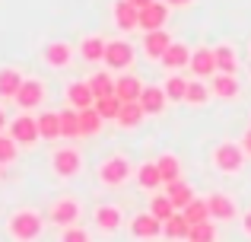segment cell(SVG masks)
Instances as JSON below:
<instances>
[{
  "label": "cell",
  "instance_id": "26",
  "mask_svg": "<svg viewBox=\"0 0 251 242\" xmlns=\"http://www.w3.org/2000/svg\"><path fill=\"white\" fill-rule=\"evenodd\" d=\"M23 80H25V77L19 74L16 67H3V70H0V99H16Z\"/></svg>",
  "mask_w": 251,
  "mask_h": 242
},
{
  "label": "cell",
  "instance_id": "9",
  "mask_svg": "<svg viewBox=\"0 0 251 242\" xmlns=\"http://www.w3.org/2000/svg\"><path fill=\"white\" fill-rule=\"evenodd\" d=\"M166 19H169V3L166 0H153L140 10V29L143 32H156V29H166Z\"/></svg>",
  "mask_w": 251,
  "mask_h": 242
},
{
  "label": "cell",
  "instance_id": "4",
  "mask_svg": "<svg viewBox=\"0 0 251 242\" xmlns=\"http://www.w3.org/2000/svg\"><path fill=\"white\" fill-rule=\"evenodd\" d=\"M51 169H54L57 179H74V175H80L83 169V156L76 147H61L51 153Z\"/></svg>",
  "mask_w": 251,
  "mask_h": 242
},
{
  "label": "cell",
  "instance_id": "10",
  "mask_svg": "<svg viewBox=\"0 0 251 242\" xmlns=\"http://www.w3.org/2000/svg\"><path fill=\"white\" fill-rule=\"evenodd\" d=\"M130 236L134 239H156V236H162V220H156L150 211L134 214V217H130Z\"/></svg>",
  "mask_w": 251,
  "mask_h": 242
},
{
  "label": "cell",
  "instance_id": "25",
  "mask_svg": "<svg viewBox=\"0 0 251 242\" xmlns=\"http://www.w3.org/2000/svg\"><path fill=\"white\" fill-rule=\"evenodd\" d=\"M166 194H169V201H172V207L175 211H184V207L194 201V188L188 185V182H172V185H166Z\"/></svg>",
  "mask_w": 251,
  "mask_h": 242
},
{
  "label": "cell",
  "instance_id": "24",
  "mask_svg": "<svg viewBox=\"0 0 251 242\" xmlns=\"http://www.w3.org/2000/svg\"><path fill=\"white\" fill-rule=\"evenodd\" d=\"M143 118H147V112H143L140 102H121V112H118L115 124H118V128H124V131H130V128H137Z\"/></svg>",
  "mask_w": 251,
  "mask_h": 242
},
{
  "label": "cell",
  "instance_id": "31",
  "mask_svg": "<svg viewBox=\"0 0 251 242\" xmlns=\"http://www.w3.org/2000/svg\"><path fill=\"white\" fill-rule=\"evenodd\" d=\"M156 166H159V175L166 185H172V182L181 179V160H178L175 153H162L159 160H156Z\"/></svg>",
  "mask_w": 251,
  "mask_h": 242
},
{
  "label": "cell",
  "instance_id": "17",
  "mask_svg": "<svg viewBox=\"0 0 251 242\" xmlns=\"http://www.w3.org/2000/svg\"><path fill=\"white\" fill-rule=\"evenodd\" d=\"M188 70L194 77H201V80H210V77L216 74V57H213V48H194L191 51V64Z\"/></svg>",
  "mask_w": 251,
  "mask_h": 242
},
{
  "label": "cell",
  "instance_id": "2",
  "mask_svg": "<svg viewBox=\"0 0 251 242\" xmlns=\"http://www.w3.org/2000/svg\"><path fill=\"white\" fill-rule=\"evenodd\" d=\"M210 162H213V169H216V172H223V175H239L242 169H245V150H242L239 143L223 140V143H216V147H213Z\"/></svg>",
  "mask_w": 251,
  "mask_h": 242
},
{
  "label": "cell",
  "instance_id": "44",
  "mask_svg": "<svg viewBox=\"0 0 251 242\" xmlns=\"http://www.w3.org/2000/svg\"><path fill=\"white\" fill-rule=\"evenodd\" d=\"M166 3H169V6H191L194 0H166Z\"/></svg>",
  "mask_w": 251,
  "mask_h": 242
},
{
  "label": "cell",
  "instance_id": "39",
  "mask_svg": "<svg viewBox=\"0 0 251 242\" xmlns=\"http://www.w3.org/2000/svg\"><path fill=\"white\" fill-rule=\"evenodd\" d=\"M150 214H153L156 220H162V223H166V220L172 217V214H175V207H172L169 194H156V198L150 201Z\"/></svg>",
  "mask_w": 251,
  "mask_h": 242
},
{
  "label": "cell",
  "instance_id": "32",
  "mask_svg": "<svg viewBox=\"0 0 251 242\" xmlns=\"http://www.w3.org/2000/svg\"><path fill=\"white\" fill-rule=\"evenodd\" d=\"M86 83H89V89H92V96H96V99H102V96H115V77H111L108 70L92 74Z\"/></svg>",
  "mask_w": 251,
  "mask_h": 242
},
{
  "label": "cell",
  "instance_id": "22",
  "mask_svg": "<svg viewBox=\"0 0 251 242\" xmlns=\"http://www.w3.org/2000/svg\"><path fill=\"white\" fill-rule=\"evenodd\" d=\"M172 45V35L166 29H156V32H143V51H147V57H156L159 61L162 51H166Z\"/></svg>",
  "mask_w": 251,
  "mask_h": 242
},
{
  "label": "cell",
  "instance_id": "1",
  "mask_svg": "<svg viewBox=\"0 0 251 242\" xmlns=\"http://www.w3.org/2000/svg\"><path fill=\"white\" fill-rule=\"evenodd\" d=\"M45 230V217L32 207H23V211H13L10 220H6V233H10L13 242H35Z\"/></svg>",
  "mask_w": 251,
  "mask_h": 242
},
{
  "label": "cell",
  "instance_id": "20",
  "mask_svg": "<svg viewBox=\"0 0 251 242\" xmlns=\"http://www.w3.org/2000/svg\"><path fill=\"white\" fill-rule=\"evenodd\" d=\"M213 57H216V74H239V54H235V48L229 42L216 45L213 48Z\"/></svg>",
  "mask_w": 251,
  "mask_h": 242
},
{
  "label": "cell",
  "instance_id": "14",
  "mask_svg": "<svg viewBox=\"0 0 251 242\" xmlns=\"http://www.w3.org/2000/svg\"><path fill=\"white\" fill-rule=\"evenodd\" d=\"M111 16H115V26H118L121 32L140 29V10H137L130 0H118V3L111 6Z\"/></svg>",
  "mask_w": 251,
  "mask_h": 242
},
{
  "label": "cell",
  "instance_id": "41",
  "mask_svg": "<svg viewBox=\"0 0 251 242\" xmlns=\"http://www.w3.org/2000/svg\"><path fill=\"white\" fill-rule=\"evenodd\" d=\"M61 242H92V236L80 223H74V226H67V230H61Z\"/></svg>",
  "mask_w": 251,
  "mask_h": 242
},
{
  "label": "cell",
  "instance_id": "38",
  "mask_svg": "<svg viewBox=\"0 0 251 242\" xmlns=\"http://www.w3.org/2000/svg\"><path fill=\"white\" fill-rule=\"evenodd\" d=\"M188 242H216V223H213V220L194 223L191 233H188Z\"/></svg>",
  "mask_w": 251,
  "mask_h": 242
},
{
  "label": "cell",
  "instance_id": "35",
  "mask_svg": "<svg viewBox=\"0 0 251 242\" xmlns=\"http://www.w3.org/2000/svg\"><path fill=\"white\" fill-rule=\"evenodd\" d=\"M57 115H61V137H70V140H74V137H83L80 134V112H76V108L67 106Z\"/></svg>",
  "mask_w": 251,
  "mask_h": 242
},
{
  "label": "cell",
  "instance_id": "16",
  "mask_svg": "<svg viewBox=\"0 0 251 242\" xmlns=\"http://www.w3.org/2000/svg\"><path fill=\"white\" fill-rule=\"evenodd\" d=\"M210 93H213V99L232 102V99H239L242 86H239V80H235L232 74H213L210 77Z\"/></svg>",
  "mask_w": 251,
  "mask_h": 242
},
{
  "label": "cell",
  "instance_id": "8",
  "mask_svg": "<svg viewBox=\"0 0 251 242\" xmlns=\"http://www.w3.org/2000/svg\"><path fill=\"white\" fill-rule=\"evenodd\" d=\"M207 207H210V220H213V223H229V220L239 217L235 201L229 198V194H223V191L210 194V198H207Z\"/></svg>",
  "mask_w": 251,
  "mask_h": 242
},
{
  "label": "cell",
  "instance_id": "21",
  "mask_svg": "<svg viewBox=\"0 0 251 242\" xmlns=\"http://www.w3.org/2000/svg\"><path fill=\"white\" fill-rule=\"evenodd\" d=\"M134 175H137V185H140L143 191H156V188L166 185V182H162V175H159L156 160H153V162H140V166L134 169Z\"/></svg>",
  "mask_w": 251,
  "mask_h": 242
},
{
  "label": "cell",
  "instance_id": "27",
  "mask_svg": "<svg viewBox=\"0 0 251 242\" xmlns=\"http://www.w3.org/2000/svg\"><path fill=\"white\" fill-rule=\"evenodd\" d=\"M105 38L102 35H86L83 38V45H80V54H83V61L86 64H102V57H105Z\"/></svg>",
  "mask_w": 251,
  "mask_h": 242
},
{
  "label": "cell",
  "instance_id": "33",
  "mask_svg": "<svg viewBox=\"0 0 251 242\" xmlns=\"http://www.w3.org/2000/svg\"><path fill=\"white\" fill-rule=\"evenodd\" d=\"M102 115L96 112V106H89V108H80V134L83 137H89V134H99L102 131Z\"/></svg>",
  "mask_w": 251,
  "mask_h": 242
},
{
  "label": "cell",
  "instance_id": "40",
  "mask_svg": "<svg viewBox=\"0 0 251 242\" xmlns=\"http://www.w3.org/2000/svg\"><path fill=\"white\" fill-rule=\"evenodd\" d=\"M16 153H19V143L13 140V137L0 134V166H10V162L16 160Z\"/></svg>",
  "mask_w": 251,
  "mask_h": 242
},
{
  "label": "cell",
  "instance_id": "18",
  "mask_svg": "<svg viewBox=\"0 0 251 242\" xmlns=\"http://www.w3.org/2000/svg\"><path fill=\"white\" fill-rule=\"evenodd\" d=\"M140 93H143V80H140V77L127 74V70H124L121 77H115V96L121 102H137Z\"/></svg>",
  "mask_w": 251,
  "mask_h": 242
},
{
  "label": "cell",
  "instance_id": "6",
  "mask_svg": "<svg viewBox=\"0 0 251 242\" xmlns=\"http://www.w3.org/2000/svg\"><path fill=\"white\" fill-rule=\"evenodd\" d=\"M80 201L76 198H57L54 204L48 207V220L54 226H61V230H67V226H74V223H80Z\"/></svg>",
  "mask_w": 251,
  "mask_h": 242
},
{
  "label": "cell",
  "instance_id": "36",
  "mask_svg": "<svg viewBox=\"0 0 251 242\" xmlns=\"http://www.w3.org/2000/svg\"><path fill=\"white\" fill-rule=\"evenodd\" d=\"M184 220H188L191 226L194 223H203V220H210V207H207V198H194L188 207H184Z\"/></svg>",
  "mask_w": 251,
  "mask_h": 242
},
{
  "label": "cell",
  "instance_id": "7",
  "mask_svg": "<svg viewBox=\"0 0 251 242\" xmlns=\"http://www.w3.org/2000/svg\"><path fill=\"white\" fill-rule=\"evenodd\" d=\"M10 137L19 143V147H35L42 137H38V121L32 115H19V118L10 121Z\"/></svg>",
  "mask_w": 251,
  "mask_h": 242
},
{
  "label": "cell",
  "instance_id": "15",
  "mask_svg": "<svg viewBox=\"0 0 251 242\" xmlns=\"http://www.w3.org/2000/svg\"><path fill=\"white\" fill-rule=\"evenodd\" d=\"M159 64L169 70V74H178V70H184L191 64V48H188V45H181V42H172L169 48L162 51Z\"/></svg>",
  "mask_w": 251,
  "mask_h": 242
},
{
  "label": "cell",
  "instance_id": "5",
  "mask_svg": "<svg viewBox=\"0 0 251 242\" xmlns=\"http://www.w3.org/2000/svg\"><path fill=\"white\" fill-rule=\"evenodd\" d=\"M102 64L108 70H118V74H124V70L134 64V48H130V42H124V38H115V42L105 45V57Z\"/></svg>",
  "mask_w": 251,
  "mask_h": 242
},
{
  "label": "cell",
  "instance_id": "12",
  "mask_svg": "<svg viewBox=\"0 0 251 242\" xmlns=\"http://www.w3.org/2000/svg\"><path fill=\"white\" fill-rule=\"evenodd\" d=\"M45 102V83L42 80H23V86H19L16 93V106L23 108V112H32V108H38Z\"/></svg>",
  "mask_w": 251,
  "mask_h": 242
},
{
  "label": "cell",
  "instance_id": "37",
  "mask_svg": "<svg viewBox=\"0 0 251 242\" xmlns=\"http://www.w3.org/2000/svg\"><path fill=\"white\" fill-rule=\"evenodd\" d=\"M92 106H96L99 115H102V121H115L118 112H121V99H118V96H102V99H96Z\"/></svg>",
  "mask_w": 251,
  "mask_h": 242
},
{
  "label": "cell",
  "instance_id": "34",
  "mask_svg": "<svg viewBox=\"0 0 251 242\" xmlns=\"http://www.w3.org/2000/svg\"><path fill=\"white\" fill-rule=\"evenodd\" d=\"M162 93H166L169 102H184V93H188V80L178 74H169V80L162 83Z\"/></svg>",
  "mask_w": 251,
  "mask_h": 242
},
{
  "label": "cell",
  "instance_id": "29",
  "mask_svg": "<svg viewBox=\"0 0 251 242\" xmlns=\"http://www.w3.org/2000/svg\"><path fill=\"white\" fill-rule=\"evenodd\" d=\"M35 121H38V137L42 140H57L61 137V115L57 112H42L35 115Z\"/></svg>",
  "mask_w": 251,
  "mask_h": 242
},
{
  "label": "cell",
  "instance_id": "3",
  "mask_svg": "<svg viewBox=\"0 0 251 242\" xmlns=\"http://www.w3.org/2000/svg\"><path fill=\"white\" fill-rule=\"evenodd\" d=\"M130 175H134V166H130V160H127L124 153L105 156L102 166H99V182H102L105 188H118V185H124Z\"/></svg>",
  "mask_w": 251,
  "mask_h": 242
},
{
  "label": "cell",
  "instance_id": "28",
  "mask_svg": "<svg viewBox=\"0 0 251 242\" xmlns=\"http://www.w3.org/2000/svg\"><path fill=\"white\" fill-rule=\"evenodd\" d=\"M210 99H213V93H210L207 80H201V77L188 80V93H184V102H188V106H207Z\"/></svg>",
  "mask_w": 251,
  "mask_h": 242
},
{
  "label": "cell",
  "instance_id": "23",
  "mask_svg": "<svg viewBox=\"0 0 251 242\" xmlns=\"http://www.w3.org/2000/svg\"><path fill=\"white\" fill-rule=\"evenodd\" d=\"M137 102L143 106V112H147V115H159L162 108L169 106L162 86H143V93H140V99H137Z\"/></svg>",
  "mask_w": 251,
  "mask_h": 242
},
{
  "label": "cell",
  "instance_id": "45",
  "mask_svg": "<svg viewBox=\"0 0 251 242\" xmlns=\"http://www.w3.org/2000/svg\"><path fill=\"white\" fill-rule=\"evenodd\" d=\"M130 3H134L137 10H143V6H147V3H153V0H130Z\"/></svg>",
  "mask_w": 251,
  "mask_h": 242
},
{
  "label": "cell",
  "instance_id": "42",
  "mask_svg": "<svg viewBox=\"0 0 251 242\" xmlns=\"http://www.w3.org/2000/svg\"><path fill=\"white\" fill-rule=\"evenodd\" d=\"M242 150H245V156H251V128L245 131V134H242V143H239Z\"/></svg>",
  "mask_w": 251,
  "mask_h": 242
},
{
  "label": "cell",
  "instance_id": "11",
  "mask_svg": "<svg viewBox=\"0 0 251 242\" xmlns=\"http://www.w3.org/2000/svg\"><path fill=\"white\" fill-rule=\"evenodd\" d=\"M92 220H96V230L99 233H118L121 230V223H124V214H121V207H115V204H99L96 207V214H92Z\"/></svg>",
  "mask_w": 251,
  "mask_h": 242
},
{
  "label": "cell",
  "instance_id": "13",
  "mask_svg": "<svg viewBox=\"0 0 251 242\" xmlns=\"http://www.w3.org/2000/svg\"><path fill=\"white\" fill-rule=\"evenodd\" d=\"M42 57H45L48 67L64 70V67H70V61H74V45L70 42H48L45 51H42Z\"/></svg>",
  "mask_w": 251,
  "mask_h": 242
},
{
  "label": "cell",
  "instance_id": "30",
  "mask_svg": "<svg viewBox=\"0 0 251 242\" xmlns=\"http://www.w3.org/2000/svg\"><path fill=\"white\" fill-rule=\"evenodd\" d=\"M188 233H191V223L184 220L181 211H175L166 223H162V236H166V239H184V242H188Z\"/></svg>",
  "mask_w": 251,
  "mask_h": 242
},
{
  "label": "cell",
  "instance_id": "46",
  "mask_svg": "<svg viewBox=\"0 0 251 242\" xmlns=\"http://www.w3.org/2000/svg\"><path fill=\"white\" fill-rule=\"evenodd\" d=\"M3 128H6V112L0 108V131H3Z\"/></svg>",
  "mask_w": 251,
  "mask_h": 242
},
{
  "label": "cell",
  "instance_id": "19",
  "mask_svg": "<svg viewBox=\"0 0 251 242\" xmlns=\"http://www.w3.org/2000/svg\"><path fill=\"white\" fill-rule=\"evenodd\" d=\"M64 96H67V106L76 108V112H80V108H89L92 102H96V96H92V89H89V83H86V80H74Z\"/></svg>",
  "mask_w": 251,
  "mask_h": 242
},
{
  "label": "cell",
  "instance_id": "43",
  "mask_svg": "<svg viewBox=\"0 0 251 242\" xmlns=\"http://www.w3.org/2000/svg\"><path fill=\"white\" fill-rule=\"evenodd\" d=\"M242 233H245V236L251 239V211H248V214H242Z\"/></svg>",
  "mask_w": 251,
  "mask_h": 242
}]
</instances>
